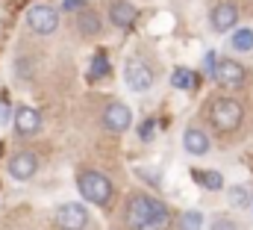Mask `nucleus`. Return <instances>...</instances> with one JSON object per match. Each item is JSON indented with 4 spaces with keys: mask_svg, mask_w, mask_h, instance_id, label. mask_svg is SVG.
I'll use <instances>...</instances> for the list:
<instances>
[{
    "mask_svg": "<svg viewBox=\"0 0 253 230\" xmlns=\"http://www.w3.org/2000/svg\"><path fill=\"white\" fill-rule=\"evenodd\" d=\"M171 222L165 204L150 195H132L126 204V225L132 230H165Z\"/></svg>",
    "mask_w": 253,
    "mask_h": 230,
    "instance_id": "nucleus-1",
    "label": "nucleus"
},
{
    "mask_svg": "<svg viewBox=\"0 0 253 230\" xmlns=\"http://www.w3.org/2000/svg\"><path fill=\"white\" fill-rule=\"evenodd\" d=\"M242 118H245V110H242V104L233 101V98H218V101H212V107H209V121H212V127H215L218 133H233V130H239Z\"/></svg>",
    "mask_w": 253,
    "mask_h": 230,
    "instance_id": "nucleus-2",
    "label": "nucleus"
},
{
    "mask_svg": "<svg viewBox=\"0 0 253 230\" xmlns=\"http://www.w3.org/2000/svg\"><path fill=\"white\" fill-rule=\"evenodd\" d=\"M77 186H80V195H83L85 201L97 204V207H106V204L112 201V180H109L106 174L83 172L80 180H77Z\"/></svg>",
    "mask_w": 253,
    "mask_h": 230,
    "instance_id": "nucleus-3",
    "label": "nucleus"
},
{
    "mask_svg": "<svg viewBox=\"0 0 253 230\" xmlns=\"http://www.w3.org/2000/svg\"><path fill=\"white\" fill-rule=\"evenodd\" d=\"M53 225L56 230H85L88 228V210L83 204H59L53 210Z\"/></svg>",
    "mask_w": 253,
    "mask_h": 230,
    "instance_id": "nucleus-4",
    "label": "nucleus"
},
{
    "mask_svg": "<svg viewBox=\"0 0 253 230\" xmlns=\"http://www.w3.org/2000/svg\"><path fill=\"white\" fill-rule=\"evenodd\" d=\"M212 77L218 86H227V89H242L245 80H248V71L242 62L236 59H215V68H212Z\"/></svg>",
    "mask_w": 253,
    "mask_h": 230,
    "instance_id": "nucleus-5",
    "label": "nucleus"
},
{
    "mask_svg": "<svg viewBox=\"0 0 253 230\" xmlns=\"http://www.w3.org/2000/svg\"><path fill=\"white\" fill-rule=\"evenodd\" d=\"M27 24H30L33 33L50 36V33L59 27V12H56L53 6H47V3H36V6L27 12Z\"/></svg>",
    "mask_w": 253,
    "mask_h": 230,
    "instance_id": "nucleus-6",
    "label": "nucleus"
},
{
    "mask_svg": "<svg viewBox=\"0 0 253 230\" xmlns=\"http://www.w3.org/2000/svg\"><path fill=\"white\" fill-rule=\"evenodd\" d=\"M124 80L132 92H147L153 86V71L144 62H138V59H129L124 65Z\"/></svg>",
    "mask_w": 253,
    "mask_h": 230,
    "instance_id": "nucleus-7",
    "label": "nucleus"
},
{
    "mask_svg": "<svg viewBox=\"0 0 253 230\" xmlns=\"http://www.w3.org/2000/svg\"><path fill=\"white\" fill-rule=\"evenodd\" d=\"M103 124H106V130H112V133H124L126 127L132 124L129 107H124V104H109V107L103 110Z\"/></svg>",
    "mask_w": 253,
    "mask_h": 230,
    "instance_id": "nucleus-8",
    "label": "nucleus"
},
{
    "mask_svg": "<svg viewBox=\"0 0 253 230\" xmlns=\"http://www.w3.org/2000/svg\"><path fill=\"white\" fill-rule=\"evenodd\" d=\"M236 21H239V9H236L233 3H218V6L212 9V15H209V24H212V30H218V33L233 30Z\"/></svg>",
    "mask_w": 253,
    "mask_h": 230,
    "instance_id": "nucleus-9",
    "label": "nucleus"
},
{
    "mask_svg": "<svg viewBox=\"0 0 253 230\" xmlns=\"http://www.w3.org/2000/svg\"><path fill=\"white\" fill-rule=\"evenodd\" d=\"M6 169L12 174V180H30L39 172V160H36V154H15Z\"/></svg>",
    "mask_w": 253,
    "mask_h": 230,
    "instance_id": "nucleus-10",
    "label": "nucleus"
},
{
    "mask_svg": "<svg viewBox=\"0 0 253 230\" xmlns=\"http://www.w3.org/2000/svg\"><path fill=\"white\" fill-rule=\"evenodd\" d=\"M15 130H18V136H36L42 130V115H39V110L21 107L15 113Z\"/></svg>",
    "mask_w": 253,
    "mask_h": 230,
    "instance_id": "nucleus-11",
    "label": "nucleus"
},
{
    "mask_svg": "<svg viewBox=\"0 0 253 230\" xmlns=\"http://www.w3.org/2000/svg\"><path fill=\"white\" fill-rule=\"evenodd\" d=\"M135 6L132 3H126V0H115L112 6H109V21L115 24V27H121V30H129L132 24H135Z\"/></svg>",
    "mask_w": 253,
    "mask_h": 230,
    "instance_id": "nucleus-12",
    "label": "nucleus"
},
{
    "mask_svg": "<svg viewBox=\"0 0 253 230\" xmlns=\"http://www.w3.org/2000/svg\"><path fill=\"white\" fill-rule=\"evenodd\" d=\"M183 145H186V151H189V154L203 157V154L209 151V136H206L203 130L191 127V130H186V136H183Z\"/></svg>",
    "mask_w": 253,
    "mask_h": 230,
    "instance_id": "nucleus-13",
    "label": "nucleus"
},
{
    "mask_svg": "<svg viewBox=\"0 0 253 230\" xmlns=\"http://www.w3.org/2000/svg\"><path fill=\"white\" fill-rule=\"evenodd\" d=\"M191 177L203 186V189H209V192H218V189H224V177L218 172H191Z\"/></svg>",
    "mask_w": 253,
    "mask_h": 230,
    "instance_id": "nucleus-14",
    "label": "nucleus"
},
{
    "mask_svg": "<svg viewBox=\"0 0 253 230\" xmlns=\"http://www.w3.org/2000/svg\"><path fill=\"white\" fill-rule=\"evenodd\" d=\"M80 33L83 36H97L100 33V18L91 9H83L80 12Z\"/></svg>",
    "mask_w": 253,
    "mask_h": 230,
    "instance_id": "nucleus-15",
    "label": "nucleus"
},
{
    "mask_svg": "<svg viewBox=\"0 0 253 230\" xmlns=\"http://www.w3.org/2000/svg\"><path fill=\"white\" fill-rule=\"evenodd\" d=\"M230 45H233V51H239V54H248L253 51V30H236L233 33V39H230Z\"/></svg>",
    "mask_w": 253,
    "mask_h": 230,
    "instance_id": "nucleus-16",
    "label": "nucleus"
},
{
    "mask_svg": "<svg viewBox=\"0 0 253 230\" xmlns=\"http://www.w3.org/2000/svg\"><path fill=\"white\" fill-rule=\"evenodd\" d=\"M251 201H253V192L248 186H233L230 189V204L233 207H251Z\"/></svg>",
    "mask_w": 253,
    "mask_h": 230,
    "instance_id": "nucleus-17",
    "label": "nucleus"
},
{
    "mask_svg": "<svg viewBox=\"0 0 253 230\" xmlns=\"http://www.w3.org/2000/svg\"><path fill=\"white\" fill-rule=\"evenodd\" d=\"M171 86L186 92V89H191V86H194V74H191L189 68H177V71L171 74Z\"/></svg>",
    "mask_w": 253,
    "mask_h": 230,
    "instance_id": "nucleus-18",
    "label": "nucleus"
},
{
    "mask_svg": "<svg viewBox=\"0 0 253 230\" xmlns=\"http://www.w3.org/2000/svg\"><path fill=\"white\" fill-rule=\"evenodd\" d=\"M200 228H203V216L197 210H189V213L180 216V230H200Z\"/></svg>",
    "mask_w": 253,
    "mask_h": 230,
    "instance_id": "nucleus-19",
    "label": "nucleus"
},
{
    "mask_svg": "<svg viewBox=\"0 0 253 230\" xmlns=\"http://www.w3.org/2000/svg\"><path fill=\"white\" fill-rule=\"evenodd\" d=\"M109 74V62L103 54H97L94 62H91V68H88V80H100V77H106Z\"/></svg>",
    "mask_w": 253,
    "mask_h": 230,
    "instance_id": "nucleus-20",
    "label": "nucleus"
},
{
    "mask_svg": "<svg viewBox=\"0 0 253 230\" xmlns=\"http://www.w3.org/2000/svg\"><path fill=\"white\" fill-rule=\"evenodd\" d=\"M153 130H156V121H153V118L141 121V127H138V136H141V142H150V139H153Z\"/></svg>",
    "mask_w": 253,
    "mask_h": 230,
    "instance_id": "nucleus-21",
    "label": "nucleus"
},
{
    "mask_svg": "<svg viewBox=\"0 0 253 230\" xmlns=\"http://www.w3.org/2000/svg\"><path fill=\"white\" fill-rule=\"evenodd\" d=\"M62 9L65 12H83V9H85V0H65Z\"/></svg>",
    "mask_w": 253,
    "mask_h": 230,
    "instance_id": "nucleus-22",
    "label": "nucleus"
},
{
    "mask_svg": "<svg viewBox=\"0 0 253 230\" xmlns=\"http://www.w3.org/2000/svg\"><path fill=\"white\" fill-rule=\"evenodd\" d=\"M209 230H239V225H236V222H230V219H218Z\"/></svg>",
    "mask_w": 253,
    "mask_h": 230,
    "instance_id": "nucleus-23",
    "label": "nucleus"
},
{
    "mask_svg": "<svg viewBox=\"0 0 253 230\" xmlns=\"http://www.w3.org/2000/svg\"><path fill=\"white\" fill-rule=\"evenodd\" d=\"M6 115H9L6 113V104H0V121H6Z\"/></svg>",
    "mask_w": 253,
    "mask_h": 230,
    "instance_id": "nucleus-24",
    "label": "nucleus"
}]
</instances>
